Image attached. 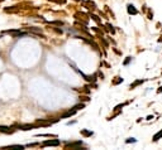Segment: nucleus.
<instances>
[{
    "mask_svg": "<svg viewBox=\"0 0 162 150\" xmlns=\"http://www.w3.org/2000/svg\"><path fill=\"white\" fill-rule=\"evenodd\" d=\"M82 143L81 141H75V143H68L65 145V149H72V150H86V149H81Z\"/></svg>",
    "mask_w": 162,
    "mask_h": 150,
    "instance_id": "f257e3e1",
    "label": "nucleus"
},
{
    "mask_svg": "<svg viewBox=\"0 0 162 150\" xmlns=\"http://www.w3.org/2000/svg\"><path fill=\"white\" fill-rule=\"evenodd\" d=\"M6 33L12 34L13 38H20V37L27 36V33H25V32H22V30H6Z\"/></svg>",
    "mask_w": 162,
    "mask_h": 150,
    "instance_id": "f03ea898",
    "label": "nucleus"
},
{
    "mask_svg": "<svg viewBox=\"0 0 162 150\" xmlns=\"http://www.w3.org/2000/svg\"><path fill=\"white\" fill-rule=\"evenodd\" d=\"M75 18L79 19V20H81L84 24H87V22H89L87 15L85 14V13H76V14H75Z\"/></svg>",
    "mask_w": 162,
    "mask_h": 150,
    "instance_id": "7ed1b4c3",
    "label": "nucleus"
},
{
    "mask_svg": "<svg viewBox=\"0 0 162 150\" xmlns=\"http://www.w3.org/2000/svg\"><path fill=\"white\" fill-rule=\"evenodd\" d=\"M82 4H84L85 8H86L87 10H90V11H94V10H95V8H96V5H95L94 3L91 1V0H89V1H84Z\"/></svg>",
    "mask_w": 162,
    "mask_h": 150,
    "instance_id": "20e7f679",
    "label": "nucleus"
},
{
    "mask_svg": "<svg viewBox=\"0 0 162 150\" xmlns=\"http://www.w3.org/2000/svg\"><path fill=\"white\" fill-rule=\"evenodd\" d=\"M60 145V140H47L44 141L42 146H58Z\"/></svg>",
    "mask_w": 162,
    "mask_h": 150,
    "instance_id": "39448f33",
    "label": "nucleus"
},
{
    "mask_svg": "<svg viewBox=\"0 0 162 150\" xmlns=\"http://www.w3.org/2000/svg\"><path fill=\"white\" fill-rule=\"evenodd\" d=\"M127 11H128V14H131V15H137L138 14V10L134 8V5H132V4H129L128 6H127Z\"/></svg>",
    "mask_w": 162,
    "mask_h": 150,
    "instance_id": "423d86ee",
    "label": "nucleus"
},
{
    "mask_svg": "<svg viewBox=\"0 0 162 150\" xmlns=\"http://www.w3.org/2000/svg\"><path fill=\"white\" fill-rule=\"evenodd\" d=\"M14 130H12V127L9 126H4V125H0V133H4V134H12Z\"/></svg>",
    "mask_w": 162,
    "mask_h": 150,
    "instance_id": "0eeeda50",
    "label": "nucleus"
},
{
    "mask_svg": "<svg viewBox=\"0 0 162 150\" xmlns=\"http://www.w3.org/2000/svg\"><path fill=\"white\" fill-rule=\"evenodd\" d=\"M24 146L23 145H12V146H6L3 148V150H23Z\"/></svg>",
    "mask_w": 162,
    "mask_h": 150,
    "instance_id": "6e6552de",
    "label": "nucleus"
},
{
    "mask_svg": "<svg viewBox=\"0 0 162 150\" xmlns=\"http://www.w3.org/2000/svg\"><path fill=\"white\" fill-rule=\"evenodd\" d=\"M143 79H137V81H136V82H133V83L131 85V86H129V88H131V90H134V88L136 87H137V86H139V85H142V83H143Z\"/></svg>",
    "mask_w": 162,
    "mask_h": 150,
    "instance_id": "1a4fd4ad",
    "label": "nucleus"
},
{
    "mask_svg": "<svg viewBox=\"0 0 162 150\" xmlns=\"http://www.w3.org/2000/svg\"><path fill=\"white\" fill-rule=\"evenodd\" d=\"M122 82H123V78H122V77H115V78H114L113 81H112V85H113V86H117V85L122 83Z\"/></svg>",
    "mask_w": 162,
    "mask_h": 150,
    "instance_id": "9d476101",
    "label": "nucleus"
},
{
    "mask_svg": "<svg viewBox=\"0 0 162 150\" xmlns=\"http://www.w3.org/2000/svg\"><path fill=\"white\" fill-rule=\"evenodd\" d=\"M162 138V130H160L157 134H155V136H153V141H158Z\"/></svg>",
    "mask_w": 162,
    "mask_h": 150,
    "instance_id": "9b49d317",
    "label": "nucleus"
},
{
    "mask_svg": "<svg viewBox=\"0 0 162 150\" xmlns=\"http://www.w3.org/2000/svg\"><path fill=\"white\" fill-rule=\"evenodd\" d=\"M90 17H91V19H93L94 22H96L98 24H101V20L99 19V17H98V15H95V14H90Z\"/></svg>",
    "mask_w": 162,
    "mask_h": 150,
    "instance_id": "f8f14e48",
    "label": "nucleus"
},
{
    "mask_svg": "<svg viewBox=\"0 0 162 150\" xmlns=\"http://www.w3.org/2000/svg\"><path fill=\"white\" fill-rule=\"evenodd\" d=\"M81 134H82L84 136H91V135H93V131H87V130L82 129V130H81Z\"/></svg>",
    "mask_w": 162,
    "mask_h": 150,
    "instance_id": "ddd939ff",
    "label": "nucleus"
},
{
    "mask_svg": "<svg viewBox=\"0 0 162 150\" xmlns=\"http://www.w3.org/2000/svg\"><path fill=\"white\" fill-rule=\"evenodd\" d=\"M84 106H85L84 104H81V105H76V106H74V108H75L76 111H79V110H80V108H84Z\"/></svg>",
    "mask_w": 162,
    "mask_h": 150,
    "instance_id": "4468645a",
    "label": "nucleus"
},
{
    "mask_svg": "<svg viewBox=\"0 0 162 150\" xmlns=\"http://www.w3.org/2000/svg\"><path fill=\"white\" fill-rule=\"evenodd\" d=\"M131 61H132V57H127V59L124 61V66H127V65H128V63L131 62Z\"/></svg>",
    "mask_w": 162,
    "mask_h": 150,
    "instance_id": "2eb2a0df",
    "label": "nucleus"
},
{
    "mask_svg": "<svg viewBox=\"0 0 162 150\" xmlns=\"http://www.w3.org/2000/svg\"><path fill=\"white\" fill-rule=\"evenodd\" d=\"M136 141H137V140H136V139H133V138L128 139V140H125V143H127V144H129V143H136Z\"/></svg>",
    "mask_w": 162,
    "mask_h": 150,
    "instance_id": "dca6fc26",
    "label": "nucleus"
},
{
    "mask_svg": "<svg viewBox=\"0 0 162 150\" xmlns=\"http://www.w3.org/2000/svg\"><path fill=\"white\" fill-rule=\"evenodd\" d=\"M49 1H56V3H58V4H63L66 0H49Z\"/></svg>",
    "mask_w": 162,
    "mask_h": 150,
    "instance_id": "f3484780",
    "label": "nucleus"
},
{
    "mask_svg": "<svg viewBox=\"0 0 162 150\" xmlns=\"http://www.w3.org/2000/svg\"><path fill=\"white\" fill-rule=\"evenodd\" d=\"M106 27L109 28V32H112V33H114V29H113V27L110 24H106Z\"/></svg>",
    "mask_w": 162,
    "mask_h": 150,
    "instance_id": "a211bd4d",
    "label": "nucleus"
},
{
    "mask_svg": "<svg viewBox=\"0 0 162 150\" xmlns=\"http://www.w3.org/2000/svg\"><path fill=\"white\" fill-rule=\"evenodd\" d=\"M161 92H162V86H161V87L157 90V93H161Z\"/></svg>",
    "mask_w": 162,
    "mask_h": 150,
    "instance_id": "6ab92c4d",
    "label": "nucleus"
},
{
    "mask_svg": "<svg viewBox=\"0 0 162 150\" xmlns=\"http://www.w3.org/2000/svg\"><path fill=\"white\" fill-rule=\"evenodd\" d=\"M158 42H162V37H161V39H158Z\"/></svg>",
    "mask_w": 162,
    "mask_h": 150,
    "instance_id": "aec40b11",
    "label": "nucleus"
},
{
    "mask_svg": "<svg viewBox=\"0 0 162 150\" xmlns=\"http://www.w3.org/2000/svg\"><path fill=\"white\" fill-rule=\"evenodd\" d=\"M76 1H80V0H76Z\"/></svg>",
    "mask_w": 162,
    "mask_h": 150,
    "instance_id": "412c9836",
    "label": "nucleus"
}]
</instances>
